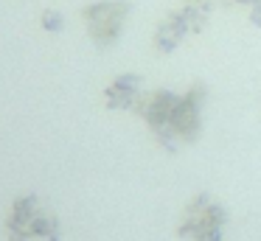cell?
I'll use <instances>...</instances> for the list:
<instances>
[{
    "label": "cell",
    "mask_w": 261,
    "mask_h": 241,
    "mask_svg": "<svg viewBox=\"0 0 261 241\" xmlns=\"http://www.w3.org/2000/svg\"><path fill=\"white\" fill-rule=\"evenodd\" d=\"M3 233L6 241H62V222L37 194H20L9 205Z\"/></svg>",
    "instance_id": "6da1fadb"
},
{
    "label": "cell",
    "mask_w": 261,
    "mask_h": 241,
    "mask_svg": "<svg viewBox=\"0 0 261 241\" xmlns=\"http://www.w3.org/2000/svg\"><path fill=\"white\" fill-rule=\"evenodd\" d=\"M227 210L211 194H197L182 207L177 235L188 241H225Z\"/></svg>",
    "instance_id": "7a4b0ae2"
},
{
    "label": "cell",
    "mask_w": 261,
    "mask_h": 241,
    "mask_svg": "<svg viewBox=\"0 0 261 241\" xmlns=\"http://www.w3.org/2000/svg\"><path fill=\"white\" fill-rule=\"evenodd\" d=\"M132 6L126 0H98L82 9V20H85L87 37L98 45V48H110L118 42L124 34V25L129 20Z\"/></svg>",
    "instance_id": "3957f363"
},
{
    "label": "cell",
    "mask_w": 261,
    "mask_h": 241,
    "mask_svg": "<svg viewBox=\"0 0 261 241\" xmlns=\"http://www.w3.org/2000/svg\"><path fill=\"white\" fill-rule=\"evenodd\" d=\"M205 22H208V6L205 3H186L182 9L171 11L166 20L158 22V28L152 34L154 50L158 53H171L186 37L202 31Z\"/></svg>",
    "instance_id": "277c9868"
},
{
    "label": "cell",
    "mask_w": 261,
    "mask_h": 241,
    "mask_svg": "<svg viewBox=\"0 0 261 241\" xmlns=\"http://www.w3.org/2000/svg\"><path fill=\"white\" fill-rule=\"evenodd\" d=\"M177 101H180V95L171 93V90H152V93L143 95L135 110L149 126V132L154 135V140L166 149H174L177 143L174 135H171V115H174Z\"/></svg>",
    "instance_id": "5b68a950"
},
{
    "label": "cell",
    "mask_w": 261,
    "mask_h": 241,
    "mask_svg": "<svg viewBox=\"0 0 261 241\" xmlns=\"http://www.w3.org/2000/svg\"><path fill=\"white\" fill-rule=\"evenodd\" d=\"M202 104H205V87L194 84L191 90H186V95H180L171 115V135L174 140L182 143H194L202 132Z\"/></svg>",
    "instance_id": "8992f818"
},
{
    "label": "cell",
    "mask_w": 261,
    "mask_h": 241,
    "mask_svg": "<svg viewBox=\"0 0 261 241\" xmlns=\"http://www.w3.org/2000/svg\"><path fill=\"white\" fill-rule=\"evenodd\" d=\"M143 95H146L143 93V78L135 73H121L104 87V104H107V110L135 112Z\"/></svg>",
    "instance_id": "52a82bcc"
},
{
    "label": "cell",
    "mask_w": 261,
    "mask_h": 241,
    "mask_svg": "<svg viewBox=\"0 0 261 241\" xmlns=\"http://www.w3.org/2000/svg\"><path fill=\"white\" fill-rule=\"evenodd\" d=\"M40 28L45 34H62L65 31V14L59 9H42L40 11Z\"/></svg>",
    "instance_id": "ba28073f"
},
{
    "label": "cell",
    "mask_w": 261,
    "mask_h": 241,
    "mask_svg": "<svg viewBox=\"0 0 261 241\" xmlns=\"http://www.w3.org/2000/svg\"><path fill=\"white\" fill-rule=\"evenodd\" d=\"M230 3L242 6V9H247L250 20L255 22V25H261V0H230Z\"/></svg>",
    "instance_id": "9c48e42d"
},
{
    "label": "cell",
    "mask_w": 261,
    "mask_h": 241,
    "mask_svg": "<svg viewBox=\"0 0 261 241\" xmlns=\"http://www.w3.org/2000/svg\"><path fill=\"white\" fill-rule=\"evenodd\" d=\"M191 3H205V0H191Z\"/></svg>",
    "instance_id": "30bf717a"
}]
</instances>
